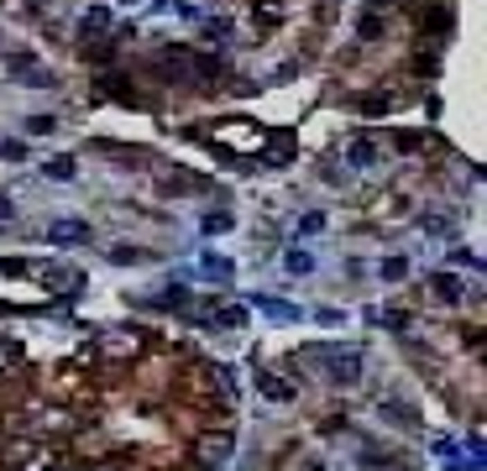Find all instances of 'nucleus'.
I'll use <instances>...</instances> for the list:
<instances>
[{
    "label": "nucleus",
    "mask_w": 487,
    "mask_h": 471,
    "mask_svg": "<svg viewBox=\"0 0 487 471\" xmlns=\"http://www.w3.org/2000/svg\"><path fill=\"white\" fill-rule=\"evenodd\" d=\"M325 372H330L335 382H357V377H362V356L346 351V346H341V351H325Z\"/></svg>",
    "instance_id": "f257e3e1"
},
{
    "label": "nucleus",
    "mask_w": 487,
    "mask_h": 471,
    "mask_svg": "<svg viewBox=\"0 0 487 471\" xmlns=\"http://www.w3.org/2000/svg\"><path fill=\"white\" fill-rule=\"evenodd\" d=\"M48 241H58V247H79V241H89V225H84V220H58V225H48Z\"/></svg>",
    "instance_id": "f03ea898"
},
{
    "label": "nucleus",
    "mask_w": 487,
    "mask_h": 471,
    "mask_svg": "<svg viewBox=\"0 0 487 471\" xmlns=\"http://www.w3.org/2000/svg\"><path fill=\"white\" fill-rule=\"evenodd\" d=\"M231 267H236V262L220 257V251H204L200 257V278H210V283H231Z\"/></svg>",
    "instance_id": "7ed1b4c3"
},
{
    "label": "nucleus",
    "mask_w": 487,
    "mask_h": 471,
    "mask_svg": "<svg viewBox=\"0 0 487 471\" xmlns=\"http://www.w3.org/2000/svg\"><path fill=\"white\" fill-rule=\"evenodd\" d=\"M257 309H267V319H278V325H294L304 309L299 304H288V299H257Z\"/></svg>",
    "instance_id": "20e7f679"
},
{
    "label": "nucleus",
    "mask_w": 487,
    "mask_h": 471,
    "mask_svg": "<svg viewBox=\"0 0 487 471\" xmlns=\"http://www.w3.org/2000/svg\"><path fill=\"white\" fill-rule=\"evenodd\" d=\"M430 283H435V294L445 299V304H461V294H466L461 278H451V272H430Z\"/></svg>",
    "instance_id": "39448f33"
},
{
    "label": "nucleus",
    "mask_w": 487,
    "mask_h": 471,
    "mask_svg": "<svg viewBox=\"0 0 487 471\" xmlns=\"http://www.w3.org/2000/svg\"><path fill=\"white\" fill-rule=\"evenodd\" d=\"M100 32H110V11L105 6H89L84 11V37H100Z\"/></svg>",
    "instance_id": "423d86ee"
},
{
    "label": "nucleus",
    "mask_w": 487,
    "mask_h": 471,
    "mask_svg": "<svg viewBox=\"0 0 487 471\" xmlns=\"http://www.w3.org/2000/svg\"><path fill=\"white\" fill-rule=\"evenodd\" d=\"M283 272H294V278H309V272H315V257H309V251H288V257H283Z\"/></svg>",
    "instance_id": "0eeeda50"
},
{
    "label": "nucleus",
    "mask_w": 487,
    "mask_h": 471,
    "mask_svg": "<svg viewBox=\"0 0 487 471\" xmlns=\"http://www.w3.org/2000/svg\"><path fill=\"white\" fill-rule=\"evenodd\" d=\"M257 382H262V393H267V398H273V403H288V398H294V388H288L283 377H267V372H262Z\"/></svg>",
    "instance_id": "6e6552de"
},
{
    "label": "nucleus",
    "mask_w": 487,
    "mask_h": 471,
    "mask_svg": "<svg viewBox=\"0 0 487 471\" xmlns=\"http://www.w3.org/2000/svg\"><path fill=\"white\" fill-rule=\"evenodd\" d=\"M204 231H210V236H226V231H236L231 210H210V215H204Z\"/></svg>",
    "instance_id": "1a4fd4ad"
},
{
    "label": "nucleus",
    "mask_w": 487,
    "mask_h": 471,
    "mask_svg": "<svg viewBox=\"0 0 487 471\" xmlns=\"http://www.w3.org/2000/svg\"><path fill=\"white\" fill-rule=\"evenodd\" d=\"M11 73H16V79H21V84H42V89H48V84H53V73H48V69H32V63H16Z\"/></svg>",
    "instance_id": "9d476101"
},
{
    "label": "nucleus",
    "mask_w": 487,
    "mask_h": 471,
    "mask_svg": "<svg viewBox=\"0 0 487 471\" xmlns=\"http://www.w3.org/2000/svg\"><path fill=\"white\" fill-rule=\"evenodd\" d=\"M288 157H294V147H288V136H278L273 147L262 152V163H267V168H278V163H288Z\"/></svg>",
    "instance_id": "9b49d317"
},
{
    "label": "nucleus",
    "mask_w": 487,
    "mask_h": 471,
    "mask_svg": "<svg viewBox=\"0 0 487 471\" xmlns=\"http://www.w3.org/2000/svg\"><path fill=\"white\" fill-rule=\"evenodd\" d=\"M325 225H330V220H325L320 210H309V215H299V236H320Z\"/></svg>",
    "instance_id": "f8f14e48"
},
{
    "label": "nucleus",
    "mask_w": 487,
    "mask_h": 471,
    "mask_svg": "<svg viewBox=\"0 0 487 471\" xmlns=\"http://www.w3.org/2000/svg\"><path fill=\"white\" fill-rule=\"evenodd\" d=\"M372 141H351V168H372Z\"/></svg>",
    "instance_id": "ddd939ff"
},
{
    "label": "nucleus",
    "mask_w": 487,
    "mask_h": 471,
    "mask_svg": "<svg viewBox=\"0 0 487 471\" xmlns=\"http://www.w3.org/2000/svg\"><path fill=\"white\" fill-rule=\"evenodd\" d=\"M378 272H382V283H398V278L409 272V262H404V257H388V262H382Z\"/></svg>",
    "instance_id": "4468645a"
},
{
    "label": "nucleus",
    "mask_w": 487,
    "mask_h": 471,
    "mask_svg": "<svg viewBox=\"0 0 487 471\" xmlns=\"http://www.w3.org/2000/svg\"><path fill=\"white\" fill-rule=\"evenodd\" d=\"M73 168H79L73 157H53V163L42 168V173H48V178H73Z\"/></svg>",
    "instance_id": "2eb2a0df"
},
{
    "label": "nucleus",
    "mask_w": 487,
    "mask_h": 471,
    "mask_svg": "<svg viewBox=\"0 0 487 471\" xmlns=\"http://www.w3.org/2000/svg\"><path fill=\"white\" fill-rule=\"evenodd\" d=\"M372 319H378V325H393V330H404V325H409V314H404V309H378Z\"/></svg>",
    "instance_id": "dca6fc26"
},
{
    "label": "nucleus",
    "mask_w": 487,
    "mask_h": 471,
    "mask_svg": "<svg viewBox=\"0 0 487 471\" xmlns=\"http://www.w3.org/2000/svg\"><path fill=\"white\" fill-rule=\"evenodd\" d=\"M226 450H231V440H204L200 456H204V461H226Z\"/></svg>",
    "instance_id": "f3484780"
},
{
    "label": "nucleus",
    "mask_w": 487,
    "mask_h": 471,
    "mask_svg": "<svg viewBox=\"0 0 487 471\" xmlns=\"http://www.w3.org/2000/svg\"><path fill=\"white\" fill-rule=\"evenodd\" d=\"M105 346H110V351H131V346H136V341H131V335H121V330H110V335H105Z\"/></svg>",
    "instance_id": "a211bd4d"
},
{
    "label": "nucleus",
    "mask_w": 487,
    "mask_h": 471,
    "mask_svg": "<svg viewBox=\"0 0 487 471\" xmlns=\"http://www.w3.org/2000/svg\"><path fill=\"white\" fill-rule=\"evenodd\" d=\"M0 157H6V163H21L26 147H21V141H0Z\"/></svg>",
    "instance_id": "6ab92c4d"
},
{
    "label": "nucleus",
    "mask_w": 487,
    "mask_h": 471,
    "mask_svg": "<svg viewBox=\"0 0 487 471\" xmlns=\"http://www.w3.org/2000/svg\"><path fill=\"white\" fill-rule=\"evenodd\" d=\"M357 32H362V42H372V37H378V32H382V16H367V21H362V26H357Z\"/></svg>",
    "instance_id": "aec40b11"
},
{
    "label": "nucleus",
    "mask_w": 487,
    "mask_h": 471,
    "mask_svg": "<svg viewBox=\"0 0 487 471\" xmlns=\"http://www.w3.org/2000/svg\"><path fill=\"white\" fill-rule=\"evenodd\" d=\"M147 257V251H136V247H116V251H110V262H142Z\"/></svg>",
    "instance_id": "412c9836"
},
{
    "label": "nucleus",
    "mask_w": 487,
    "mask_h": 471,
    "mask_svg": "<svg viewBox=\"0 0 487 471\" xmlns=\"http://www.w3.org/2000/svg\"><path fill=\"white\" fill-rule=\"evenodd\" d=\"M26 131H37V136H42V131H53V116H32V121H26Z\"/></svg>",
    "instance_id": "4be33fe9"
},
{
    "label": "nucleus",
    "mask_w": 487,
    "mask_h": 471,
    "mask_svg": "<svg viewBox=\"0 0 487 471\" xmlns=\"http://www.w3.org/2000/svg\"><path fill=\"white\" fill-rule=\"evenodd\" d=\"M11 362H16V346H11V341H0V366H11Z\"/></svg>",
    "instance_id": "5701e85b"
},
{
    "label": "nucleus",
    "mask_w": 487,
    "mask_h": 471,
    "mask_svg": "<svg viewBox=\"0 0 487 471\" xmlns=\"http://www.w3.org/2000/svg\"><path fill=\"white\" fill-rule=\"evenodd\" d=\"M0 220H11V199L6 194H0Z\"/></svg>",
    "instance_id": "b1692460"
},
{
    "label": "nucleus",
    "mask_w": 487,
    "mask_h": 471,
    "mask_svg": "<svg viewBox=\"0 0 487 471\" xmlns=\"http://www.w3.org/2000/svg\"><path fill=\"white\" fill-rule=\"evenodd\" d=\"M126 6H136V0H126Z\"/></svg>",
    "instance_id": "393cba45"
}]
</instances>
